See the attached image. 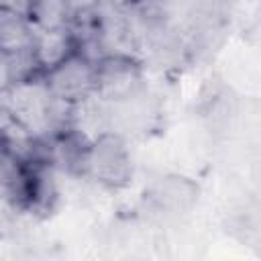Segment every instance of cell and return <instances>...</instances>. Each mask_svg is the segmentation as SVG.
I'll return each instance as SVG.
<instances>
[{
	"mask_svg": "<svg viewBox=\"0 0 261 261\" xmlns=\"http://www.w3.org/2000/svg\"><path fill=\"white\" fill-rule=\"evenodd\" d=\"M33 6H35V0H0V10L14 12L29 20L33 16Z\"/></svg>",
	"mask_w": 261,
	"mask_h": 261,
	"instance_id": "9",
	"label": "cell"
},
{
	"mask_svg": "<svg viewBox=\"0 0 261 261\" xmlns=\"http://www.w3.org/2000/svg\"><path fill=\"white\" fill-rule=\"evenodd\" d=\"M84 177H90L108 190H120L130 184L133 159L126 141L118 133L104 130L90 141Z\"/></svg>",
	"mask_w": 261,
	"mask_h": 261,
	"instance_id": "1",
	"label": "cell"
},
{
	"mask_svg": "<svg viewBox=\"0 0 261 261\" xmlns=\"http://www.w3.org/2000/svg\"><path fill=\"white\" fill-rule=\"evenodd\" d=\"M71 18V6L69 0H35L33 16L37 29H55L65 27Z\"/></svg>",
	"mask_w": 261,
	"mask_h": 261,
	"instance_id": "8",
	"label": "cell"
},
{
	"mask_svg": "<svg viewBox=\"0 0 261 261\" xmlns=\"http://www.w3.org/2000/svg\"><path fill=\"white\" fill-rule=\"evenodd\" d=\"M198 200V186L181 175L159 177L147 192V202L155 212L165 216H177L188 212Z\"/></svg>",
	"mask_w": 261,
	"mask_h": 261,
	"instance_id": "4",
	"label": "cell"
},
{
	"mask_svg": "<svg viewBox=\"0 0 261 261\" xmlns=\"http://www.w3.org/2000/svg\"><path fill=\"white\" fill-rule=\"evenodd\" d=\"M35 49L43 69L49 71L51 67H55L57 63H61L63 59L77 51V41L67 24L55 29H37Z\"/></svg>",
	"mask_w": 261,
	"mask_h": 261,
	"instance_id": "5",
	"label": "cell"
},
{
	"mask_svg": "<svg viewBox=\"0 0 261 261\" xmlns=\"http://www.w3.org/2000/svg\"><path fill=\"white\" fill-rule=\"evenodd\" d=\"M37 41V27L33 20L14 12L0 10V51H16L33 47Z\"/></svg>",
	"mask_w": 261,
	"mask_h": 261,
	"instance_id": "7",
	"label": "cell"
},
{
	"mask_svg": "<svg viewBox=\"0 0 261 261\" xmlns=\"http://www.w3.org/2000/svg\"><path fill=\"white\" fill-rule=\"evenodd\" d=\"M143 86V61L133 53H108L96 61V98L102 104H124Z\"/></svg>",
	"mask_w": 261,
	"mask_h": 261,
	"instance_id": "2",
	"label": "cell"
},
{
	"mask_svg": "<svg viewBox=\"0 0 261 261\" xmlns=\"http://www.w3.org/2000/svg\"><path fill=\"white\" fill-rule=\"evenodd\" d=\"M51 94L67 104H82L96 96V61L82 51L45 71Z\"/></svg>",
	"mask_w": 261,
	"mask_h": 261,
	"instance_id": "3",
	"label": "cell"
},
{
	"mask_svg": "<svg viewBox=\"0 0 261 261\" xmlns=\"http://www.w3.org/2000/svg\"><path fill=\"white\" fill-rule=\"evenodd\" d=\"M106 0H69V6H71V12H77V10H86V8H94L98 4H102Z\"/></svg>",
	"mask_w": 261,
	"mask_h": 261,
	"instance_id": "10",
	"label": "cell"
},
{
	"mask_svg": "<svg viewBox=\"0 0 261 261\" xmlns=\"http://www.w3.org/2000/svg\"><path fill=\"white\" fill-rule=\"evenodd\" d=\"M43 75L45 69L39 61L35 45L2 53V88H12L24 82L39 80Z\"/></svg>",
	"mask_w": 261,
	"mask_h": 261,
	"instance_id": "6",
	"label": "cell"
}]
</instances>
